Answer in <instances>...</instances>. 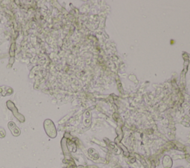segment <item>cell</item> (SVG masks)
Returning <instances> with one entry per match:
<instances>
[{
  "label": "cell",
  "mask_w": 190,
  "mask_h": 168,
  "mask_svg": "<svg viewBox=\"0 0 190 168\" xmlns=\"http://www.w3.org/2000/svg\"><path fill=\"white\" fill-rule=\"evenodd\" d=\"M5 131L3 128H0V138H4L5 136Z\"/></svg>",
  "instance_id": "obj_3"
},
{
  "label": "cell",
  "mask_w": 190,
  "mask_h": 168,
  "mask_svg": "<svg viewBox=\"0 0 190 168\" xmlns=\"http://www.w3.org/2000/svg\"><path fill=\"white\" fill-rule=\"evenodd\" d=\"M8 128H9L10 130L11 131L13 136H16L20 134V130L16 127V125H15L13 122H9V124H8Z\"/></svg>",
  "instance_id": "obj_2"
},
{
  "label": "cell",
  "mask_w": 190,
  "mask_h": 168,
  "mask_svg": "<svg viewBox=\"0 0 190 168\" xmlns=\"http://www.w3.org/2000/svg\"><path fill=\"white\" fill-rule=\"evenodd\" d=\"M45 130L46 132L50 137L54 138L56 136V129L54 125L50 119H47L45 121L44 123Z\"/></svg>",
  "instance_id": "obj_1"
}]
</instances>
